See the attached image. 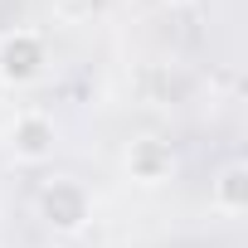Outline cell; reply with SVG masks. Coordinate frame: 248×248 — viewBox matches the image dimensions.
<instances>
[{"mask_svg":"<svg viewBox=\"0 0 248 248\" xmlns=\"http://www.w3.org/2000/svg\"><path fill=\"white\" fill-rule=\"evenodd\" d=\"M5 146H10V156H15L20 166H44V161H54V146H59L54 117H49V112H34V107L15 112V117L5 122Z\"/></svg>","mask_w":248,"mask_h":248,"instance_id":"1","label":"cell"},{"mask_svg":"<svg viewBox=\"0 0 248 248\" xmlns=\"http://www.w3.org/2000/svg\"><path fill=\"white\" fill-rule=\"evenodd\" d=\"M44 63H49V49H44V34L39 30H5L0 34V83L10 88H30L34 78H44Z\"/></svg>","mask_w":248,"mask_h":248,"instance_id":"2","label":"cell"},{"mask_svg":"<svg viewBox=\"0 0 248 248\" xmlns=\"http://www.w3.org/2000/svg\"><path fill=\"white\" fill-rule=\"evenodd\" d=\"M39 219H44L54 233L73 238V233L88 229V219H93V200H88V190H83L78 180H49V185L39 190Z\"/></svg>","mask_w":248,"mask_h":248,"instance_id":"3","label":"cell"},{"mask_svg":"<svg viewBox=\"0 0 248 248\" xmlns=\"http://www.w3.org/2000/svg\"><path fill=\"white\" fill-rule=\"evenodd\" d=\"M122 166H127V175H132L137 185H161V180H170V170H175V151H170L166 141H156V137H137V141L127 146V156H122Z\"/></svg>","mask_w":248,"mask_h":248,"instance_id":"4","label":"cell"},{"mask_svg":"<svg viewBox=\"0 0 248 248\" xmlns=\"http://www.w3.org/2000/svg\"><path fill=\"white\" fill-rule=\"evenodd\" d=\"M209 209L224 214V219H238L248 209V166L243 161H229L214 180H209Z\"/></svg>","mask_w":248,"mask_h":248,"instance_id":"5","label":"cell"},{"mask_svg":"<svg viewBox=\"0 0 248 248\" xmlns=\"http://www.w3.org/2000/svg\"><path fill=\"white\" fill-rule=\"evenodd\" d=\"M0 141H5V117H0Z\"/></svg>","mask_w":248,"mask_h":248,"instance_id":"6","label":"cell"},{"mask_svg":"<svg viewBox=\"0 0 248 248\" xmlns=\"http://www.w3.org/2000/svg\"><path fill=\"white\" fill-rule=\"evenodd\" d=\"M166 5H190V0H166Z\"/></svg>","mask_w":248,"mask_h":248,"instance_id":"7","label":"cell"}]
</instances>
